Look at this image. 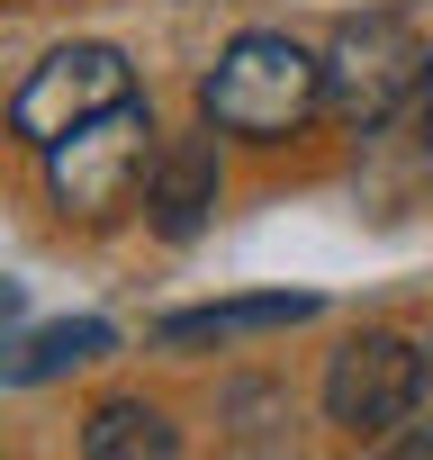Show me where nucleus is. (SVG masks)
Wrapping results in <instances>:
<instances>
[{"label": "nucleus", "mask_w": 433, "mask_h": 460, "mask_svg": "<svg viewBox=\"0 0 433 460\" xmlns=\"http://www.w3.org/2000/svg\"><path fill=\"white\" fill-rule=\"evenodd\" d=\"M397 451H406V460H433V433H406Z\"/></svg>", "instance_id": "11"}, {"label": "nucleus", "mask_w": 433, "mask_h": 460, "mask_svg": "<svg viewBox=\"0 0 433 460\" xmlns=\"http://www.w3.org/2000/svg\"><path fill=\"white\" fill-rule=\"evenodd\" d=\"M118 100H136V64H127L118 46H55V55L28 64V82L10 91V127L46 154L55 136H73L82 118H100V109H118Z\"/></svg>", "instance_id": "4"}, {"label": "nucleus", "mask_w": 433, "mask_h": 460, "mask_svg": "<svg viewBox=\"0 0 433 460\" xmlns=\"http://www.w3.org/2000/svg\"><path fill=\"white\" fill-rule=\"evenodd\" d=\"M145 163H154V109L145 100H118V109H100L46 145V181H55L64 217H91V226L145 190Z\"/></svg>", "instance_id": "3"}, {"label": "nucleus", "mask_w": 433, "mask_h": 460, "mask_svg": "<svg viewBox=\"0 0 433 460\" xmlns=\"http://www.w3.org/2000/svg\"><path fill=\"white\" fill-rule=\"evenodd\" d=\"M325 298H307V289H271V298H226V307H172L154 334L163 343H235V334H280V325H307Z\"/></svg>", "instance_id": "7"}, {"label": "nucleus", "mask_w": 433, "mask_h": 460, "mask_svg": "<svg viewBox=\"0 0 433 460\" xmlns=\"http://www.w3.org/2000/svg\"><path fill=\"white\" fill-rule=\"evenodd\" d=\"M316 109H325V55H307L280 28H244L216 55V73L199 82V118L216 136H244V145H280Z\"/></svg>", "instance_id": "1"}, {"label": "nucleus", "mask_w": 433, "mask_h": 460, "mask_svg": "<svg viewBox=\"0 0 433 460\" xmlns=\"http://www.w3.org/2000/svg\"><path fill=\"white\" fill-rule=\"evenodd\" d=\"M172 451H181V433L145 397H118V406H100L82 424V460H172Z\"/></svg>", "instance_id": "9"}, {"label": "nucleus", "mask_w": 433, "mask_h": 460, "mask_svg": "<svg viewBox=\"0 0 433 460\" xmlns=\"http://www.w3.org/2000/svg\"><path fill=\"white\" fill-rule=\"evenodd\" d=\"M145 208H154V226H163L172 244H190L199 226H208V208H216V127L154 145V163H145Z\"/></svg>", "instance_id": "6"}, {"label": "nucleus", "mask_w": 433, "mask_h": 460, "mask_svg": "<svg viewBox=\"0 0 433 460\" xmlns=\"http://www.w3.org/2000/svg\"><path fill=\"white\" fill-rule=\"evenodd\" d=\"M118 334L100 325V316H64V325H37L10 361H0V379L10 388H37V379H64V370H82V361H100Z\"/></svg>", "instance_id": "8"}, {"label": "nucleus", "mask_w": 433, "mask_h": 460, "mask_svg": "<svg viewBox=\"0 0 433 460\" xmlns=\"http://www.w3.org/2000/svg\"><path fill=\"white\" fill-rule=\"evenodd\" d=\"M424 55H433V46H424L397 10L343 19V28H334V46H325V118H334V127H352V136L388 127V118L424 91Z\"/></svg>", "instance_id": "2"}, {"label": "nucleus", "mask_w": 433, "mask_h": 460, "mask_svg": "<svg viewBox=\"0 0 433 460\" xmlns=\"http://www.w3.org/2000/svg\"><path fill=\"white\" fill-rule=\"evenodd\" d=\"M10 316H19V289H10V280H0V325H10Z\"/></svg>", "instance_id": "12"}, {"label": "nucleus", "mask_w": 433, "mask_h": 460, "mask_svg": "<svg viewBox=\"0 0 433 460\" xmlns=\"http://www.w3.org/2000/svg\"><path fill=\"white\" fill-rule=\"evenodd\" d=\"M424 397V352L406 334H352L325 361V424H343L352 442H379L388 424H406Z\"/></svg>", "instance_id": "5"}, {"label": "nucleus", "mask_w": 433, "mask_h": 460, "mask_svg": "<svg viewBox=\"0 0 433 460\" xmlns=\"http://www.w3.org/2000/svg\"><path fill=\"white\" fill-rule=\"evenodd\" d=\"M415 100H424V145H433V55H424V91Z\"/></svg>", "instance_id": "10"}]
</instances>
